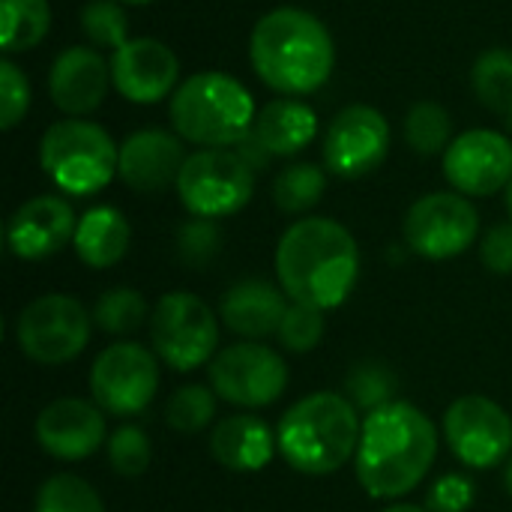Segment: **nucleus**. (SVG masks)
Listing matches in <instances>:
<instances>
[{
	"label": "nucleus",
	"instance_id": "obj_1",
	"mask_svg": "<svg viewBox=\"0 0 512 512\" xmlns=\"http://www.w3.org/2000/svg\"><path fill=\"white\" fill-rule=\"evenodd\" d=\"M279 288L291 303L312 309L342 306L360 279V249L354 234L327 216L294 222L276 246Z\"/></svg>",
	"mask_w": 512,
	"mask_h": 512
},
{
	"label": "nucleus",
	"instance_id": "obj_2",
	"mask_svg": "<svg viewBox=\"0 0 512 512\" xmlns=\"http://www.w3.org/2000/svg\"><path fill=\"white\" fill-rule=\"evenodd\" d=\"M438 456L435 423L411 402H390L363 417L357 447V480L375 501L414 492Z\"/></svg>",
	"mask_w": 512,
	"mask_h": 512
},
{
	"label": "nucleus",
	"instance_id": "obj_3",
	"mask_svg": "<svg viewBox=\"0 0 512 512\" xmlns=\"http://www.w3.org/2000/svg\"><path fill=\"white\" fill-rule=\"evenodd\" d=\"M255 75L282 96L321 90L336 66V45L324 21L306 9L282 6L258 18L249 36Z\"/></svg>",
	"mask_w": 512,
	"mask_h": 512
},
{
	"label": "nucleus",
	"instance_id": "obj_4",
	"mask_svg": "<svg viewBox=\"0 0 512 512\" xmlns=\"http://www.w3.org/2000/svg\"><path fill=\"white\" fill-rule=\"evenodd\" d=\"M363 423L348 396L321 390L294 402L276 429L282 459L309 477L336 474L357 456Z\"/></svg>",
	"mask_w": 512,
	"mask_h": 512
},
{
	"label": "nucleus",
	"instance_id": "obj_5",
	"mask_svg": "<svg viewBox=\"0 0 512 512\" xmlns=\"http://www.w3.org/2000/svg\"><path fill=\"white\" fill-rule=\"evenodd\" d=\"M252 93L228 72L204 69L171 93V123L195 147H234L255 123Z\"/></svg>",
	"mask_w": 512,
	"mask_h": 512
},
{
	"label": "nucleus",
	"instance_id": "obj_6",
	"mask_svg": "<svg viewBox=\"0 0 512 512\" xmlns=\"http://www.w3.org/2000/svg\"><path fill=\"white\" fill-rule=\"evenodd\" d=\"M39 165L57 189L87 198L114 180L120 147L99 123L66 117L45 129L39 141Z\"/></svg>",
	"mask_w": 512,
	"mask_h": 512
},
{
	"label": "nucleus",
	"instance_id": "obj_7",
	"mask_svg": "<svg viewBox=\"0 0 512 512\" xmlns=\"http://www.w3.org/2000/svg\"><path fill=\"white\" fill-rule=\"evenodd\" d=\"M255 192V168L231 147H201L186 156L177 177L183 207L198 219H225L240 213Z\"/></svg>",
	"mask_w": 512,
	"mask_h": 512
},
{
	"label": "nucleus",
	"instance_id": "obj_8",
	"mask_svg": "<svg viewBox=\"0 0 512 512\" xmlns=\"http://www.w3.org/2000/svg\"><path fill=\"white\" fill-rule=\"evenodd\" d=\"M147 324L156 357L171 369L192 372L213 363L219 345V321L198 294L171 291L159 297Z\"/></svg>",
	"mask_w": 512,
	"mask_h": 512
},
{
	"label": "nucleus",
	"instance_id": "obj_9",
	"mask_svg": "<svg viewBox=\"0 0 512 512\" xmlns=\"http://www.w3.org/2000/svg\"><path fill=\"white\" fill-rule=\"evenodd\" d=\"M93 315L69 294H42L15 321V342L39 366L72 363L90 342Z\"/></svg>",
	"mask_w": 512,
	"mask_h": 512
},
{
	"label": "nucleus",
	"instance_id": "obj_10",
	"mask_svg": "<svg viewBox=\"0 0 512 512\" xmlns=\"http://www.w3.org/2000/svg\"><path fill=\"white\" fill-rule=\"evenodd\" d=\"M87 384L105 414L135 417L159 393V357L138 342H114L93 360Z\"/></svg>",
	"mask_w": 512,
	"mask_h": 512
},
{
	"label": "nucleus",
	"instance_id": "obj_11",
	"mask_svg": "<svg viewBox=\"0 0 512 512\" xmlns=\"http://www.w3.org/2000/svg\"><path fill=\"white\" fill-rule=\"evenodd\" d=\"M210 387L219 399L237 408H267L288 387V366L279 351L258 342L222 348L207 366Z\"/></svg>",
	"mask_w": 512,
	"mask_h": 512
},
{
	"label": "nucleus",
	"instance_id": "obj_12",
	"mask_svg": "<svg viewBox=\"0 0 512 512\" xmlns=\"http://www.w3.org/2000/svg\"><path fill=\"white\" fill-rule=\"evenodd\" d=\"M480 237V213L459 192H429L405 216L411 252L429 261H447L468 252Z\"/></svg>",
	"mask_w": 512,
	"mask_h": 512
},
{
	"label": "nucleus",
	"instance_id": "obj_13",
	"mask_svg": "<svg viewBox=\"0 0 512 512\" xmlns=\"http://www.w3.org/2000/svg\"><path fill=\"white\" fill-rule=\"evenodd\" d=\"M444 438L462 465L474 471H492L510 459L512 420L495 399L468 393L447 408Z\"/></svg>",
	"mask_w": 512,
	"mask_h": 512
},
{
	"label": "nucleus",
	"instance_id": "obj_14",
	"mask_svg": "<svg viewBox=\"0 0 512 512\" xmlns=\"http://www.w3.org/2000/svg\"><path fill=\"white\" fill-rule=\"evenodd\" d=\"M390 153V123L372 105L342 108L324 135V165L336 177L357 180L384 165Z\"/></svg>",
	"mask_w": 512,
	"mask_h": 512
},
{
	"label": "nucleus",
	"instance_id": "obj_15",
	"mask_svg": "<svg viewBox=\"0 0 512 512\" xmlns=\"http://www.w3.org/2000/svg\"><path fill=\"white\" fill-rule=\"evenodd\" d=\"M444 177L465 198H489L512 180V141L495 129H468L444 153Z\"/></svg>",
	"mask_w": 512,
	"mask_h": 512
},
{
	"label": "nucleus",
	"instance_id": "obj_16",
	"mask_svg": "<svg viewBox=\"0 0 512 512\" xmlns=\"http://www.w3.org/2000/svg\"><path fill=\"white\" fill-rule=\"evenodd\" d=\"M108 63H111L114 90L135 105L162 102L168 93L177 90L180 60L165 42L153 36H138L123 42Z\"/></svg>",
	"mask_w": 512,
	"mask_h": 512
},
{
	"label": "nucleus",
	"instance_id": "obj_17",
	"mask_svg": "<svg viewBox=\"0 0 512 512\" xmlns=\"http://www.w3.org/2000/svg\"><path fill=\"white\" fill-rule=\"evenodd\" d=\"M75 228L78 216L69 201L57 195H36L12 213L6 225V246L21 261H45L75 240Z\"/></svg>",
	"mask_w": 512,
	"mask_h": 512
},
{
	"label": "nucleus",
	"instance_id": "obj_18",
	"mask_svg": "<svg viewBox=\"0 0 512 512\" xmlns=\"http://www.w3.org/2000/svg\"><path fill=\"white\" fill-rule=\"evenodd\" d=\"M105 441V417L96 402L57 399L36 417V444L60 462H81Z\"/></svg>",
	"mask_w": 512,
	"mask_h": 512
},
{
	"label": "nucleus",
	"instance_id": "obj_19",
	"mask_svg": "<svg viewBox=\"0 0 512 512\" xmlns=\"http://www.w3.org/2000/svg\"><path fill=\"white\" fill-rule=\"evenodd\" d=\"M186 165L183 138L165 129H138L120 144V180L144 195L165 192L177 186V177Z\"/></svg>",
	"mask_w": 512,
	"mask_h": 512
},
{
	"label": "nucleus",
	"instance_id": "obj_20",
	"mask_svg": "<svg viewBox=\"0 0 512 512\" xmlns=\"http://www.w3.org/2000/svg\"><path fill=\"white\" fill-rule=\"evenodd\" d=\"M111 84V63L90 45H72L60 51L48 72L51 102L69 114L84 117L105 102Z\"/></svg>",
	"mask_w": 512,
	"mask_h": 512
},
{
	"label": "nucleus",
	"instance_id": "obj_21",
	"mask_svg": "<svg viewBox=\"0 0 512 512\" xmlns=\"http://www.w3.org/2000/svg\"><path fill=\"white\" fill-rule=\"evenodd\" d=\"M285 291L264 279H243L231 285L222 297L219 318L225 327L249 342L279 333V324L291 303H285Z\"/></svg>",
	"mask_w": 512,
	"mask_h": 512
},
{
	"label": "nucleus",
	"instance_id": "obj_22",
	"mask_svg": "<svg viewBox=\"0 0 512 512\" xmlns=\"http://www.w3.org/2000/svg\"><path fill=\"white\" fill-rule=\"evenodd\" d=\"M279 450L273 429L255 414H231L222 417L210 435L213 459L237 474H255L270 465L273 453Z\"/></svg>",
	"mask_w": 512,
	"mask_h": 512
},
{
	"label": "nucleus",
	"instance_id": "obj_23",
	"mask_svg": "<svg viewBox=\"0 0 512 512\" xmlns=\"http://www.w3.org/2000/svg\"><path fill=\"white\" fill-rule=\"evenodd\" d=\"M315 132H318L315 111L294 96L267 102L252 123V135L267 150V156H294L312 144Z\"/></svg>",
	"mask_w": 512,
	"mask_h": 512
},
{
	"label": "nucleus",
	"instance_id": "obj_24",
	"mask_svg": "<svg viewBox=\"0 0 512 512\" xmlns=\"http://www.w3.org/2000/svg\"><path fill=\"white\" fill-rule=\"evenodd\" d=\"M129 240H132V228L126 222V216L117 207H90L75 228V255L93 267V270H108L114 264H120L129 252Z\"/></svg>",
	"mask_w": 512,
	"mask_h": 512
},
{
	"label": "nucleus",
	"instance_id": "obj_25",
	"mask_svg": "<svg viewBox=\"0 0 512 512\" xmlns=\"http://www.w3.org/2000/svg\"><path fill=\"white\" fill-rule=\"evenodd\" d=\"M51 30L48 0H0V48L6 54L36 48Z\"/></svg>",
	"mask_w": 512,
	"mask_h": 512
},
{
	"label": "nucleus",
	"instance_id": "obj_26",
	"mask_svg": "<svg viewBox=\"0 0 512 512\" xmlns=\"http://www.w3.org/2000/svg\"><path fill=\"white\" fill-rule=\"evenodd\" d=\"M471 87L477 99L507 117L512 123V51L510 48H489L474 60L471 69Z\"/></svg>",
	"mask_w": 512,
	"mask_h": 512
},
{
	"label": "nucleus",
	"instance_id": "obj_27",
	"mask_svg": "<svg viewBox=\"0 0 512 512\" xmlns=\"http://www.w3.org/2000/svg\"><path fill=\"white\" fill-rule=\"evenodd\" d=\"M327 189V174L312 162H294L273 180V201L282 213H309Z\"/></svg>",
	"mask_w": 512,
	"mask_h": 512
},
{
	"label": "nucleus",
	"instance_id": "obj_28",
	"mask_svg": "<svg viewBox=\"0 0 512 512\" xmlns=\"http://www.w3.org/2000/svg\"><path fill=\"white\" fill-rule=\"evenodd\" d=\"M93 324L108 333V336H126V333H135L144 327V321L153 315L147 309V300L141 297V291L135 288H108L96 306H93Z\"/></svg>",
	"mask_w": 512,
	"mask_h": 512
},
{
	"label": "nucleus",
	"instance_id": "obj_29",
	"mask_svg": "<svg viewBox=\"0 0 512 512\" xmlns=\"http://www.w3.org/2000/svg\"><path fill=\"white\" fill-rule=\"evenodd\" d=\"M405 141L420 156L447 153L453 144V120L438 102H417L405 117Z\"/></svg>",
	"mask_w": 512,
	"mask_h": 512
},
{
	"label": "nucleus",
	"instance_id": "obj_30",
	"mask_svg": "<svg viewBox=\"0 0 512 512\" xmlns=\"http://www.w3.org/2000/svg\"><path fill=\"white\" fill-rule=\"evenodd\" d=\"M33 512H105V504L87 480L54 474L39 486Z\"/></svg>",
	"mask_w": 512,
	"mask_h": 512
},
{
	"label": "nucleus",
	"instance_id": "obj_31",
	"mask_svg": "<svg viewBox=\"0 0 512 512\" xmlns=\"http://www.w3.org/2000/svg\"><path fill=\"white\" fill-rule=\"evenodd\" d=\"M216 417V390L204 384L180 387L165 405V423L180 435H195L207 429Z\"/></svg>",
	"mask_w": 512,
	"mask_h": 512
},
{
	"label": "nucleus",
	"instance_id": "obj_32",
	"mask_svg": "<svg viewBox=\"0 0 512 512\" xmlns=\"http://www.w3.org/2000/svg\"><path fill=\"white\" fill-rule=\"evenodd\" d=\"M345 390H348V399L357 405V411H378L384 405L393 402V393H396V378L393 372L384 366V363H357L351 372H348V381H345Z\"/></svg>",
	"mask_w": 512,
	"mask_h": 512
},
{
	"label": "nucleus",
	"instance_id": "obj_33",
	"mask_svg": "<svg viewBox=\"0 0 512 512\" xmlns=\"http://www.w3.org/2000/svg\"><path fill=\"white\" fill-rule=\"evenodd\" d=\"M81 30L90 39V45L117 51L123 42H129V18L123 12V3L90 0L81 9Z\"/></svg>",
	"mask_w": 512,
	"mask_h": 512
},
{
	"label": "nucleus",
	"instance_id": "obj_34",
	"mask_svg": "<svg viewBox=\"0 0 512 512\" xmlns=\"http://www.w3.org/2000/svg\"><path fill=\"white\" fill-rule=\"evenodd\" d=\"M150 438L138 426H120L108 438V462L120 477H141L150 468Z\"/></svg>",
	"mask_w": 512,
	"mask_h": 512
},
{
	"label": "nucleus",
	"instance_id": "obj_35",
	"mask_svg": "<svg viewBox=\"0 0 512 512\" xmlns=\"http://www.w3.org/2000/svg\"><path fill=\"white\" fill-rule=\"evenodd\" d=\"M276 336H279L282 348H288L294 354H306V351L318 348L324 339V312L303 306V303H291Z\"/></svg>",
	"mask_w": 512,
	"mask_h": 512
},
{
	"label": "nucleus",
	"instance_id": "obj_36",
	"mask_svg": "<svg viewBox=\"0 0 512 512\" xmlns=\"http://www.w3.org/2000/svg\"><path fill=\"white\" fill-rule=\"evenodd\" d=\"M222 249V231L216 228V219H192L177 234V252L189 267L210 264Z\"/></svg>",
	"mask_w": 512,
	"mask_h": 512
},
{
	"label": "nucleus",
	"instance_id": "obj_37",
	"mask_svg": "<svg viewBox=\"0 0 512 512\" xmlns=\"http://www.w3.org/2000/svg\"><path fill=\"white\" fill-rule=\"evenodd\" d=\"M30 108V81L27 75L12 63L0 60V129H15Z\"/></svg>",
	"mask_w": 512,
	"mask_h": 512
},
{
	"label": "nucleus",
	"instance_id": "obj_38",
	"mask_svg": "<svg viewBox=\"0 0 512 512\" xmlns=\"http://www.w3.org/2000/svg\"><path fill=\"white\" fill-rule=\"evenodd\" d=\"M474 507V483L462 474H447L429 489V512H468Z\"/></svg>",
	"mask_w": 512,
	"mask_h": 512
},
{
	"label": "nucleus",
	"instance_id": "obj_39",
	"mask_svg": "<svg viewBox=\"0 0 512 512\" xmlns=\"http://www.w3.org/2000/svg\"><path fill=\"white\" fill-rule=\"evenodd\" d=\"M480 258L486 270L498 276H512V222H501L486 231L480 243Z\"/></svg>",
	"mask_w": 512,
	"mask_h": 512
},
{
	"label": "nucleus",
	"instance_id": "obj_40",
	"mask_svg": "<svg viewBox=\"0 0 512 512\" xmlns=\"http://www.w3.org/2000/svg\"><path fill=\"white\" fill-rule=\"evenodd\" d=\"M384 512H426L423 507H414V504H396V507H390V510Z\"/></svg>",
	"mask_w": 512,
	"mask_h": 512
},
{
	"label": "nucleus",
	"instance_id": "obj_41",
	"mask_svg": "<svg viewBox=\"0 0 512 512\" xmlns=\"http://www.w3.org/2000/svg\"><path fill=\"white\" fill-rule=\"evenodd\" d=\"M504 486H507V492H510V498H512V456L507 459V471H504Z\"/></svg>",
	"mask_w": 512,
	"mask_h": 512
},
{
	"label": "nucleus",
	"instance_id": "obj_42",
	"mask_svg": "<svg viewBox=\"0 0 512 512\" xmlns=\"http://www.w3.org/2000/svg\"><path fill=\"white\" fill-rule=\"evenodd\" d=\"M117 3H123V6H144V3H153V0H117Z\"/></svg>",
	"mask_w": 512,
	"mask_h": 512
},
{
	"label": "nucleus",
	"instance_id": "obj_43",
	"mask_svg": "<svg viewBox=\"0 0 512 512\" xmlns=\"http://www.w3.org/2000/svg\"><path fill=\"white\" fill-rule=\"evenodd\" d=\"M507 210H510V219H512V180H510V186H507Z\"/></svg>",
	"mask_w": 512,
	"mask_h": 512
}]
</instances>
